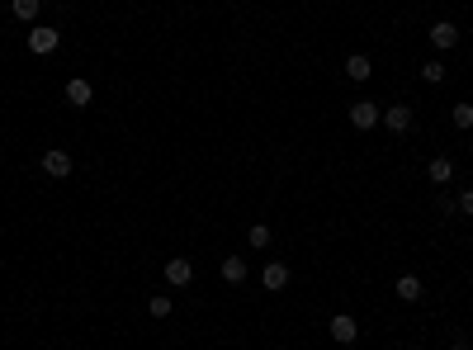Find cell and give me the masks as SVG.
Returning <instances> with one entry per match:
<instances>
[{
  "label": "cell",
  "instance_id": "obj_12",
  "mask_svg": "<svg viewBox=\"0 0 473 350\" xmlns=\"http://www.w3.org/2000/svg\"><path fill=\"white\" fill-rule=\"evenodd\" d=\"M222 279H227V284H241V279H246V260H241V255H227V260H222Z\"/></svg>",
  "mask_w": 473,
  "mask_h": 350
},
{
  "label": "cell",
  "instance_id": "obj_3",
  "mask_svg": "<svg viewBox=\"0 0 473 350\" xmlns=\"http://www.w3.org/2000/svg\"><path fill=\"white\" fill-rule=\"evenodd\" d=\"M378 119H383V128H388V133H407V128H412V109H407V104H388Z\"/></svg>",
  "mask_w": 473,
  "mask_h": 350
},
{
  "label": "cell",
  "instance_id": "obj_16",
  "mask_svg": "<svg viewBox=\"0 0 473 350\" xmlns=\"http://www.w3.org/2000/svg\"><path fill=\"white\" fill-rule=\"evenodd\" d=\"M246 241H251L256 251H261V246H270V227H265V223H256L251 232H246Z\"/></svg>",
  "mask_w": 473,
  "mask_h": 350
},
{
  "label": "cell",
  "instance_id": "obj_14",
  "mask_svg": "<svg viewBox=\"0 0 473 350\" xmlns=\"http://www.w3.org/2000/svg\"><path fill=\"white\" fill-rule=\"evenodd\" d=\"M10 15L24 19V24H33V19H38V0H10Z\"/></svg>",
  "mask_w": 473,
  "mask_h": 350
},
{
  "label": "cell",
  "instance_id": "obj_19",
  "mask_svg": "<svg viewBox=\"0 0 473 350\" xmlns=\"http://www.w3.org/2000/svg\"><path fill=\"white\" fill-rule=\"evenodd\" d=\"M455 213H464V218H473V190H464L455 199Z\"/></svg>",
  "mask_w": 473,
  "mask_h": 350
},
{
  "label": "cell",
  "instance_id": "obj_20",
  "mask_svg": "<svg viewBox=\"0 0 473 350\" xmlns=\"http://www.w3.org/2000/svg\"><path fill=\"white\" fill-rule=\"evenodd\" d=\"M469 251H473V241H469Z\"/></svg>",
  "mask_w": 473,
  "mask_h": 350
},
{
  "label": "cell",
  "instance_id": "obj_15",
  "mask_svg": "<svg viewBox=\"0 0 473 350\" xmlns=\"http://www.w3.org/2000/svg\"><path fill=\"white\" fill-rule=\"evenodd\" d=\"M421 76H426V85H441V80H445V62H426Z\"/></svg>",
  "mask_w": 473,
  "mask_h": 350
},
{
  "label": "cell",
  "instance_id": "obj_13",
  "mask_svg": "<svg viewBox=\"0 0 473 350\" xmlns=\"http://www.w3.org/2000/svg\"><path fill=\"white\" fill-rule=\"evenodd\" d=\"M369 71H374V62H369V57H360V52L346 62V76L350 80H369Z\"/></svg>",
  "mask_w": 473,
  "mask_h": 350
},
{
  "label": "cell",
  "instance_id": "obj_18",
  "mask_svg": "<svg viewBox=\"0 0 473 350\" xmlns=\"http://www.w3.org/2000/svg\"><path fill=\"white\" fill-rule=\"evenodd\" d=\"M147 308H152V318H171V298H166V294H157Z\"/></svg>",
  "mask_w": 473,
  "mask_h": 350
},
{
  "label": "cell",
  "instance_id": "obj_11",
  "mask_svg": "<svg viewBox=\"0 0 473 350\" xmlns=\"http://www.w3.org/2000/svg\"><path fill=\"white\" fill-rule=\"evenodd\" d=\"M421 294H426V289H421L417 274H402V279H397V298H402V303H417Z\"/></svg>",
  "mask_w": 473,
  "mask_h": 350
},
{
  "label": "cell",
  "instance_id": "obj_7",
  "mask_svg": "<svg viewBox=\"0 0 473 350\" xmlns=\"http://www.w3.org/2000/svg\"><path fill=\"white\" fill-rule=\"evenodd\" d=\"M431 43H436V48H455V43H459V24L436 19V24H431Z\"/></svg>",
  "mask_w": 473,
  "mask_h": 350
},
{
  "label": "cell",
  "instance_id": "obj_17",
  "mask_svg": "<svg viewBox=\"0 0 473 350\" xmlns=\"http://www.w3.org/2000/svg\"><path fill=\"white\" fill-rule=\"evenodd\" d=\"M455 128H464V133L473 128V104H455Z\"/></svg>",
  "mask_w": 473,
  "mask_h": 350
},
{
  "label": "cell",
  "instance_id": "obj_8",
  "mask_svg": "<svg viewBox=\"0 0 473 350\" xmlns=\"http://www.w3.org/2000/svg\"><path fill=\"white\" fill-rule=\"evenodd\" d=\"M95 99V90H90V80H66V104H76V109H85V104H90Z\"/></svg>",
  "mask_w": 473,
  "mask_h": 350
},
{
  "label": "cell",
  "instance_id": "obj_2",
  "mask_svg": "<svg viewBox=\"0 0 473 350\" xmlns=\"http://www.w3.org/2000/svg\"><path fill=\"white\" fill-rule=\"evenodd\" d=\"M327 332H331V341H341V346H350V341L360 336V327H355V318H350V313H336V318L327 322Z\"/></svg>",
  "mask_w": 473,
  "mask_h": 350
},
{
  "label": "cell",
  "instance_id": "obj_6",
  "mask_svg": "<svg viewBox=\"0 0 473 350\" xmlns=\"http://www.w3.org/2000/svg\"><path fill=\"white\" fill-rule=\"evenodd\" d=\"M350 123L355 128H374L378 123V104L374 99H355V104H350Z\"/></svg>",
  "mask_w": 473,
  "mask_h": 350
},
{
  "label": "cell",
  "instance_id": "obj_5",
  "mask_svg": "<svg viewBox=\"0 0 473 350\" xmlns=\"http://www.w3.org/2000/svg\"><path fill=\"white\" fill-rule=\"evenodd\" d=\"M189 279H194V265H189L185 255H175V260H166V284H175V289H185Z\"/></svg>",
  "mask_w": 473,
  "mask_h": 350
},
{
  "label": "cell",
  "instance_id": "obj_9",
  "mask_svg": "<svg viewBox=\"0 0 473 350\" xmlns=\"http://www.w3.org/2000/svg\"><path fill=\"white\" fill-rule=\"evenodd\" d=\"M261 284L280 294V289L289 284V265H284V260H270V265H265V274H261Z\"/></svg>",
  "mask_w": 473,
  "mask_h": 350
},
{
  "label": "cell",
  "instance_id": "obj_1",
  "mask_svg": "<svg viewBox=\"0 0 473 350\" xmlns=\"http://www.w3.org/2000/svg\"><path fill=\"white\" fill-rule=\"evenodd\" d=\"M57 48H62V33L52 29V24H33L29 29V52L33 57H52Z\"/></svg>",
  "mask_w": 473,
  "mask_h": 350
},
{
  "label": "cell",
  "instance_id": "obj_4",
  "mask_svg": "<svg viewBox=\"0 0 473 350\" xmlns=\"http://www.w3.org/2000/svg\"><path fill=\"white\" fill-rule=\"evenodd\" d=\"M43 175L47 180H66L71 175V157L66 152H43Z\"/></svg>",
  "mask_w": 473,
  "mask_h": 350
},
{
  "label": "cell",
  "instance_id": "obj_10",
  "mask_svg": "<svg viewBox=\"0 0 473 350\" xmlns=\"http://www.w3.org/2000/svg\"><path fill=\"white\" fill-rule=\"evenodd\" d=\"M450 175H455V161L450 157H436L426 166V180H431V185H450Z\"/></svg>",
  "mask_w": 473,
  "mask_h": 350
}]
</instances>
